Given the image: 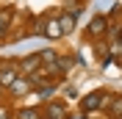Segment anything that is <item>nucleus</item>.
Returning <instances> with one entry per match:
<instances>
[{"mask_svg": "<svg viewBox=\"0 0 122 119\" xmlns=\"http://www.w3.org/2000/svg\"><path fill=\"white\" fill-rule=\"evenodd\" d=\"M17 78H20L17 67H0V89H8Z\"/></svg>", "mask_w": 122, "mask_h": 119, "instance_id": "obj_3", "label": "nucleus"}, {"mask_svg": "<svg viewBox=\"0 0 122 119\" xmlns=\"http://www.w3.org/2000/svg\"><path fill=\"white\" fill-rule=\"evenodd\" d=\"M119 47H122V45H119Z\"/></svg>", "mask_w": 122, "mask_h": 119, "instance_id": "obj_20", "label": "nucleus"}, {"mask_svg": "<svg viewBox=\"0 0 122 119\" xmlns=\"http://www.w3.org/2000/svg\"><path fill=\"white\" fill-rule=\"evenodd\" d=\"M0 94H3V89H0Z\"/></svg>", "mask_w": 122, "mask_h": 119, "instance_id": "obj_17", "label": "nucleus"}, {"mask_svg": "<svg viewBox=\"0 0 122 119\" xmlns=\"http://www.w3.org/2000/svg\"><path fill=\"white\" fill-rule=\"evenodd\" d=\"M45 36H47V39H61V36H64V33H61V28H58V20H56V17H50V20H47Z\"/></svg>", "mask_w": 122, "mask_h": 119, "instance_id": "obj_8", "label": "nucleus"}, {"mask_svg": "<svg viewBox=\"0 0 122 119\" xmlns=\"http://www.w3.org/2000/svg\"><path fill=\"white\" fill-rule=\"evenodd\" d=\"M8 89L14 91V97H22V94H28V91H30V80H28V78H22V75H20V78H17V80L11 83Z\"/></svg>", "mask_w": 122, "mask_h": 119, "instance_id": "obj_6", "label": "nucleus"}, {"mask_svg": "<svg viewBox=\"0 0 122 119\" xmlns=\"http://www.w3.org/2000/svg\"><path fill=\"white\" fill-rule=\"evenodd\" d=\"M36 55H39L42 64H47V67H56V61H58V53L56 50H39Z\"/></svg>", "mask_w": 122, "mask_h": 119, "instance_id": "obj_9", "label": "nucleus"}, {"mask_svg": "<svg viewBox=\"0 0 122 119\" xmlns=\"http://www.w3.org/2000/svg\"><path fill=\"white\" fill-rule=\"evenodd\" d=\"M81 119H86V116H81Z\"/></svg>", "mask_w": 122, "mask_h": 119, "instance_id": "obj_18", "label": "nucleus"}, {"mask_svg": "<svg viewBox=\"0 0 122 119\" xmlns=\"http://www.w3.org/2000/svg\"><path fill=\"white\" fill-rule=\"evenodd\" d=\"M69 67H72V58H67V55H58V61H56V69H58V72H67Z\"/></svg>", "mask_w": 122, "mask_h": 119, "instance_id": "obj_13", "label": "nucleus"}, {"mask_svg": "<svg viewBox=\"0 0 122 119\" xmlns=\"http://www.w3.org/2000/svg\"><path fill=\"white\" fill-rule=\"evenodd\" d=\"M42 116H47V119H64L67 116V108H64L61 103H47V108H45Z\"/></svg>", "mask_w": 122, "mask_h": 119, "instance_id": "obj_5", "label": "nucleus"}, {"mask_svg": "<svg viewBox=\"0 0 122 119\" xmlns=\"http://www.w3.org/2000/svg\"><path fill=\"white\" fill-rule=\"evenodd\" d=\"M117 119H122V116H117Z\"/></svg>", "mask_w": 122, "mask_h": 119, "instance_id": "obj_19", "label": "nucleus"}, {"mask_svg": "<svg viewBox=\"0 0 122 119\" xmlns=\"http://www.w3.org/2000/svg\"><path fill=\"white\" fill-rule=\"evenodd\" d=\"M53 91H56V86H53V83H47V86H39L33 94H36L39 100H50V97H53Z\"/></svg>", "mask_w": 122, "mask_h": 119, "instance_id": "obj_12", "label": "nucleus"}, {"mask_svg": "<svg viewBox=\"0 0 122 119\" xmlns=\"http://www.w3.org/2000/svg\"><path fill=\"white\" fill-rule=\"evenodd\" d=\"M11 116V111H8V108H0V119H8Z\"/></svg>", "mask_w": 122, "mask_h": 119, "instance_id": "obj_16", "label": "nucleus"}, {"mask_svg": "<svg viewBox=\"0 0 122 119\" xmlns=\"http://www.w3.org/2000/svg\"><path fill=\"white\" fill-rule=\"evenodd\" d=\"M45 25H47V20H36L33 22V36H45Z\"/></svg>", "mask_w": 122, "mask_h": 119, "instance_id": "obj_14", "label": "nucleus"}, {"mask_svg": "<svg viewBox=\"0 0 122 119\" xmlns=\"http://www.w3.org/2000/svg\"><path fill=\"white\" fill-rule=\"evenodd\" d=\"M106 28H108L106 17H94V20L89 22V36H92V39H100L103 33H106Z\"/></svg>", "mask_w": 122, "mask_h": 119, "instance_id": "obj_4", "label": "nucleus"}, {"mask_svg": "<svg viewBox=\"0 0 122 119\" xmlns=\"http://www.w3.org/2000/svg\"><path fill=\"white\" fill-rule=\"evenodd\" d=\"M39 69H42V61H39V55L33 53V55H28V58H22V61H20V67H17V72L22 75V78H28V75L39 72Z\"/></svg>", "mask_w": 122, "mask_h": 119, "instance_id": "obj_1", "label": "nucleus"}, {"mask_svg": "<svg viewBox=\"0 0 122 119\" xmlns=\"http://www.w3.org/2000/svg\"><path fill=\"white\" fill-rule=\"evenodd\" d=\"M17 119H42V111L39 108H20L17 111Z\"/></svg>", "mask_w": 122, "mask_h": 119, "instance_id": "obj_11", "label": "nucleus"}, {"mask_svg": "<svg viewBox=\"0 0 122 119\" xmlns=\"http://www.w3.org/2000/svg\"><path fill=\"white\" fill-rule=\"evenodd\" d=\"M108 116H111V119L122 116V97H114V100L108 103Z\"/></svg>", "mask_w": 122, "mask_h": 119, "instance_id": "obj_10", "label": "nucleus"}, {"mask_svg": "<svg viewBox=\"0 0 122 119\" xmlns=\"http://www.w3.org/2000/svg\"><path fill=\"white\" fill-rule=\"evenodd\" d=\"M56 20H58V28H61L64 36L72 33V28H75V14H61V17H56Z\"/></svg>", "mask_w": 122, "mask_h": 119, "instance_id": "obj_7", "label": "nucleus"}, {"mask_svg": "<svg viewBox=\"0 0 122 119\" xmlns=\"http://www.w3.org/2000/svg\"><path fill=\"white\" fill-rule=\"evenodd\" d=\"M6 25H8V11H0V33L6 30Z\"/></svg>", "mask_w": 122, "mask_h": 119, "instance_id": "obj_15", "label": "nucleus"}, {"mask_svg": "<svg viewBox=\"0 0 122 119\" xmlns=\"http://www.w3.org/2000/svg\"><path fill=\"white\" fill-rule=\"evenodd\" d=\"M103 100H106V91H94V94H89V97L81 100V108H83V111H97L100 105H103Z\"/></svg>", "mask_w": 122, "mask_h": 119, "instance_id": "obj_2", "label": "nucleus"}]
</instances>
